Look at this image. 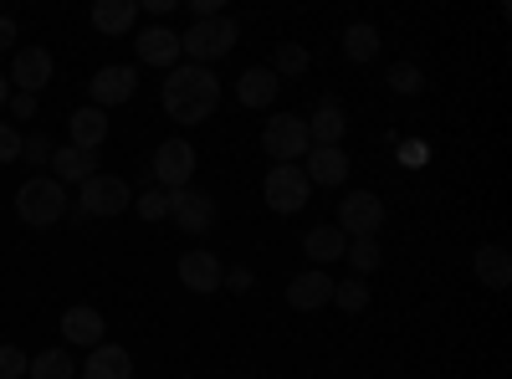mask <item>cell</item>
<instances>
[{"label": "cell", "mask_w": 512, "mask_h": 379, "mask_svg": "<svg viewBox=\"0 0 512 379\" xmlns=\"http://www.w3.org/2000/svg\"><path fill=\"white\" fill-rule=\"evenodd\" d=\"M472 267H477V282H482V287L502 292V287L512 282V251H507V246H482Z\"/></svg>", "instance_id": "obj_24"}, {"label": "cell", "mask_w": 512, "mask_h": 379, "mask_svg": "<svg viewBox=\"0 0 512 379\" xmlns=\"http://www.w3.org/2000/svg\"><path fill=\"white\" fill-rule=\"evenodd\" d=\"M134 21H139V0H98V6H93V26L103 36L134 31Z\"/></svg>", "instance_id": "obj_22"}, {"label": "cell", "mask_w": 512, "mask_h": 379, "mask_svg": "<svg viewBox=\"0 0 512 379\" xmlns=\"http://www.w3.org/2000/svg\"><path fill=\"white\" fill-rule=\"evenodd\" d=\"M277 88H282V82H277L267 67H246V72L236 77V103H241V108H272V103H277Z\"/></svg>", "instance_id": "obj_21"}, {"label": "cell", "mask_w": 512, "mask_h": 379, "mask_svg": "<svg viewBox=\"0 0 512 379\" xmlns=\"http://www.w3.org/2000/svg\"><path fill=\"white\" fill-rule=\"evenodd\" d=\"M333 303L344 308V313H364V308H369V287H364V277L333 282Z\"/></svg>", "instance_id": "obj_29"}, {"label": "cell", "mask_w": 512, "mask_h": 379, "mask_svg": "<svg viewBox=\"0 0 512 379\" xmlns=\"http://www.w3.org/2000/svg\"><path fill=\"white\" fill-rule=\"evenodd\" d=\"M221 103V82L210 67H195V62H180L169 67V82H164V113L175 123H205Z\"/></svg>", "instance_id": "obj_1"}, {"label": "cell", "mask_w": 512, "mask_h": 379, "mask_svg": "<svg viewBox=\"0 0 512 379\" xmlns=\"http://www.w3.org/2000/svg\"><path fill=\"white\" fill-rule=\"evenodd\" d=\"M21 129L16 123H0V164H11V159H21Z\"/></svg>", "instance_id": "obj_34"}, {"label": "cell", "mask_w": 512, "mask_h": 379, "mask_svg": "<svg viewBox=\"0 0 512 379\" xmlns=\"http://www.w3.org/2000/svg\"><path fill=\"white\" fill-rule=\"evenodd\" d=\"M344 57H349V62H374V57H379V31H374L369 21L344 26Z\"/></svg>", "instance_id": "obj_25"}, {"label": "cell", "mask_w": 512, "mask_h": 379, "mask_svg": "<svg viewBox=\"0 0 512 379\" xmlns=\"http://www.w3.org/2000/svg\"><path fill=\"white\" fill-rule=\"evenodd\" d=\"M344 257H349L354 277H369V272H379V262H384V251H379V241H374V236H354V241L344 246Z\"/></svg>", "instance_id": "obj_27"}, {"label": "cell", "mask_w": 512, "mask_h": 379, "mask_svg": "<svg viewBox=\"0 0 512 379\" xmlns=\"http://www.w3.org/2000/svg\"><path fill=\"white\" fill-rule=\"evenodd\" d=\"M303 123H308V144L313 149H338V144H344V134H349V118H344V108H338V103H318L313 118H303Z\"/></svg>", "instance_id": "obj_17"}, {"label": "cell", "mask_w": 512, "mask_h": 379, "mask_svg": "<svg viewBox=\"0 0 512 379\" xmlns=\"http://www.w3.org/2000/svg\"><path fill=\"white\" fill-rule=\"evenodd\" d=\"M93 175H98V154L72 149V144H62V149L52 154V180H57V185H88Z\"/></svg>", "instance_id": "obj_20"}, {"label": "cell", "mask_w": 512, "mask_h": 379, "mask_svg": "<svg viewBox=\"0 0 512 379\" xmlns=\"http://www.w3.org/2000/svg\"><path fill=\"white\" fill-rule=\"evenodd\" d=\"M221 277H226V267H221L216 251H185V257H180V282L190 292H216Z\"/></svg>", "instance_id": "obj_18"}, {"label": "cell", "mask_w": 512, "mask_h": 379, "mask_svg": "<svg viewBox=\"0 0 512 379\" xmlns=\"http://www.w3.org/2000/svg\"><path fill=\"white\" fill-rule=\"evenodd\" d=\"M16 36H21V26H16L11 16H0V52H11V47H16Z\"/></svg>", "instance_id": "obj_37"}, {"label": "cell", "mask_w": 512, "mask_h": 379, "mask_svg": "<svg viewBox=\"0 0 512 379\" xmlns=\"http://www.w3.org/2000/svg\"><path fill=\"white\" fill-rule=\"evenodd\" d=\"M52 154H57V144L47 134H26L21 139V159H31V164H52Z\"/></svg>", "instance_id": "obj_32"}, {"label": "cell", "mask_w": 512, "mask_h": 379, "mask_svg": "<svg viewBox=\"0 0 512 379\" xmlns=\"http://www.w3.org/2000/svg\"><path fill=\"white\" fill-rule=\"evenodd\" d=\"M287 303H292L297 313H318L323 303H333V277H328L323 267L297 272V277L287 282Z\"/></svg>", "instance_id": "obj_12"}, {"label": "cell", "mask_w": 512, "mask_h": 379, "mask_svg": "<svg viewBox=\"0 0 512 379\" xmlns=\"http://www.w3.org/2000/svg\"><path fill=\"white\" fill-rule=\"evenodd\" d=\"M308 195H313V185H308V175L297 170V164H272L267 180H262V200L272 210H282V216H297V210L308 205Z\"/></svg>", "instance_id": "obj_5"}, {"label": "cell", "mask_w": 512, "mask_h": 379, "mask_svg": "<svg viewBox=\"0 0 512 379\" xmlns=\"http://www.w3.org/2000/svg\"><path fill=\"white\" fill-rule=\"evenodd\" d=\"M134 210H139L144 221H164V216H169V195H164V190H144V195L134 200Z\"/></svg>", "instance_id": "obj_33"}, {"label": "cell", "mask_w": 512, "mask_h": 379, "mask_svg": "<svg viewBox=\"0 0 512 379\" xmlns=\"http://www.w3.org/2000/svg\"><path fill=\"white\" fill-rule=\"evenodd\" d=\"M88 88H93V108H118V103H128V98H134V88H139V72L134 67H98L93 72V82H88Z\"/></svg>", "instance_id": "obj_10"}, {"label": "cell", "mask_w": 512, "mask_h": 379, "mask_svg": "<svg viewBox=\"0 0 512 379\" xmlns=\"http://www.w3.org/2000/svg\"><path fill=\"white\" fill-rule=\"evenodd\" d=\"M77 374V364H72V354L67 349H47V354H36L31 359V369H26V379H72Z\"/></svg>", "instance_id": "obj_26"}, {"label": "cell", "mask_w": 512, "mask_h": 379, "mask_svg": "<svg viewBox=\"0 0 512 379\" xmlns=\"http://www.w3.org/2000/svg\"><path fill=\"white\" fill-rule=\"evenodd\" d=\"M154 185L164 190V195H175V190H185L190 180H195V144L190 139H164L159 149H154Z\"/></svg>", "instance_id": "obj_4"}, {"label": "cell", "mask_w": 512, "mask_h": 379, "mask_svg": "<svg viewBox=\"0 0 512 379\" xmlns=\"http://www.w3.org/2000/svg\"><path fill=\"white\" fill-rule=\"evenodd\" d=\"M77 205L88 210V216H123V210H134V190H128L118 175H93L88 185H77Z\"/></svg>", "instance_id": "obj_6"}, {"label": "cell", "mask_w": 512, "mask_h": 379, "mask_svg": "<svg viewBox=\"0 0 512 379\" xmlns=\"http://www.w3.org/2000/svg\"><path fill=\"white\" fill-rule=\"evenodd\" d=\"M344 246H349V236L338 231V226H313V231L303 236V251H308V262H313V267L338 262V257H344Z\"/></svg>", "instance_id": "obj_23"}, {"label": "cell", "mask_w": 512, "mask_h": 379, "mask_svg": "<svg viewBox=\"0 0 512 379\" xmlns=\"http://www.w3.org/2000/svg\"><path fill=\"white\" fill-rule=\"evenodd\" d=\"M77 379H134V354L123 344H98L88 364L77 369Z\"/></svg>", "instance_id": "obj_15"}, {"label": "cell", "mask_w": 512, "mask_h": 379, "mask_svg": "<svg viewBox=\"0 0 512 379\" xmlns=\"http://www.w3.org/2000/svg\"><path fill=\"white\" fill-rule=\"evenodd\" d=\"M169 221H175L180 231H190V236H205L210 226H216V200H210L205 190H175L169 195Z\"/></svg>", "instance_id": "obj_9"}, {"label": "cell", "mask_w": 512, "mask_h": 379, "mask_svg": "<svg viewBox=\"0 0 512 379\" xmlns=\"http://www.w3.org/2000/svg\"><path fill=\"white\" fill-rule=\"evenodd\" d=\"M62 339H67L72 349H98V344H103V313L88 308V303L67 308V313H62Z\"/></svg>", "instance_id": "obj_16"}, {"label": "cell", "mask_w": 512, "mask_h": 379, "mask_svg": "<svg viewBox=\"0 0 512 379\" xmlns=\"http://www.w3.org/2000/svg\"><path fill=\"white\" fill-rule=\"evenodd\" d=\"M67 134H72V139H67L72 149L98 154V149H103V139H108V113H103V108H93V103H88V108H77V113L67 118Z\"/></svg>", "instance_id": "obj_19"}, {"label": "cell", "mask_w": 512, "mask_h": 379, "mask_svg": "<svg viewBox=\"0 0 512 379\" xmlns=\"http://www.w3.org/2000/svg\"><path fill=\"white\" fill-rule=\"evenodd\" d=\"M303 175L318 190H338V185L349 180V154L344 149H308L303 154Z\"/></svg>", "instance_id": "obj_14"}, {"label": "cell", "mask_w": 512, "mask_h": 379, "mask_svg": "<svg viewBox=\"0 0 512 379\" xmlns=\"http://www.w3.org/2000/svg\"><path fill=\"white\" fill-rule=\"evenodd\" d=\"M308 62H313L308 47H297V41H282V47H277V62H272L267 72H272V77H303Z\"/></svg>", "instance_id": "obj_28"}, {"label": "cell", "mask_w": 512, "mask_h": 379, "mask_svg": "<svg viewBox=\"0 0 512 379\" xmlns=\"http://www.w3.org/2000/svg\"><path fill=\"white\" fill-rule=\"evenodd\" d=\"M221 287H236V292H251V267H226Z\"/></svg>", "instance_id": "obj_36"}, {"label": "cell", "mask_w": 512, "mask_h": 379, "mask_svg": "<svg viewBox=\"0 0 512 379\" xmlns=\"http://www.w3.org/2000/svg\"><path fill=\"white\" fill-rule=\"evenodd\" d=\"M384 226V205L374 190H349L344 200H338V231H344L349 241L354 236H374Z\"/></svg>", "instance_id": "obj_8"}, {"label": "cell", "mask_w": 512, "mask_h": 379, "mask_svg": "<svg viewBox=\"0 0 512 379\" xmlns=\"http://www.w3.org/2000/svg\"><path fill=\"white\" fill-rule=\"evenodd\" d=\"M6 103H11V82L0 77V113H6Z\"/></svg>", "instance_id": "obj_38"}, {"label": "cell", "mask_w": 512, "mask_h": 379, "mask_svg": "<svg viewBox=\"0 0 512 379\" xmlns=\"http://www.w3.org/2000/svg\"><path fill=\"white\" fill-rule=\"evenodd\" d=\"M6 113H11L16 123H31V118H36V98H31V93H11Z\"/></svg>", "instance_id": "obj_35"}, {"label": "cell", "mask_w": 512, "mask_h": 379, "mask_svg": "<svg viewBox=\"0 0 512 379\" xmlns=\"http://www.w3.org/2000/svg\"><path fill=\"white\" fill-rule=\"evenodd\" d=\"M384 82H390L395 93H405V98H415V93L425 88V77H420V67H415V62H395V67H390V77H384Z\"/></svg>", "instance_id": "obj_30"}, {"label": "cell", "mask_w": 512, "mask_h": 379, "mask_svg": "<svg viewBox=\"0 0 512 379\" xmlns=\"http://www.w3.org/2000/svg\"><path fill=\"white\" fill-rule=\"evenodd\" d=\"M236 36H241V26L231 21V16H210V21H190V31L180 36V52L195 62V67H210L216 57H226L231 47H236Z\"/></svg>", "instance_id": "obj_2"}, {"label": "cell", "mask_w": 512, "mask_h": 379, "mask_svg": "<svg viewBox=\"0 0 512 379\" xmlns=\"http://www.w3.org/2000/svg\"><path fill=\"white\" fill-rule=\"evenodd\" d=\"M62 210H67V185H57L52 175L47 180H26L16 190V216L26 226H57Z\"/></svg>", "instance_id": "obj_3"}, {"label": "cell", "mask_w": 512, "mask_h": 379, "mask_svg": "<svg viewBox=\"0 0 512 379\" xmlns=\"http://www.w3.org/2000/svg\"><path fill=\"white\" fill-rule=\"evenodd\" d=\"M11 82H16V93H41L52 82V52L47 47H21L11 57Z\"/></svg>", "instance_id": "obj_11"}, {"label": "cell", "mask_w": 512, "mask_h": 379, "mask_svg": "<svg viewBox=\"0 0 512 379\" xmlns=\"http://www.w3.org/2000/svg\"><path fill=\"white\" fill-rule=\"evenodd\" d=\"M262 149L277 159V164H292V159H303L313 144H308V123L297 118V113H277L267 129H262Z\"/></svg>", "instance_id": "obj_7"}, {"label": "cell", "mask_w": 512, "mask_h": 379, "mask_svg": "<svg viewBox=\"0 0 512 379\" xmlns=\"http://www.w3.org/2000/svg\"><path fill=\"white\" fill-rule=\"evenodd\" d=\"M134 52H139V62H149V67H180V36L169 31V26H144L139 31V41H134Z\"/></svg>", "instance_id": "obj_13"}, {"label": "cell", "mask_w": 512, "mask_h": 379, "mask_svg": "<svg viewBox=\"0 0 512 379\" xmlns=\"http://www.w3.org/2000/svg\"><path fill=\"white\" fill-rule=\"evenodd\" d=\"M26 369H31L26 349H16V344H0V379H26Z\"/></svg>", "instance_id": "obj_31"}]
</instances>
